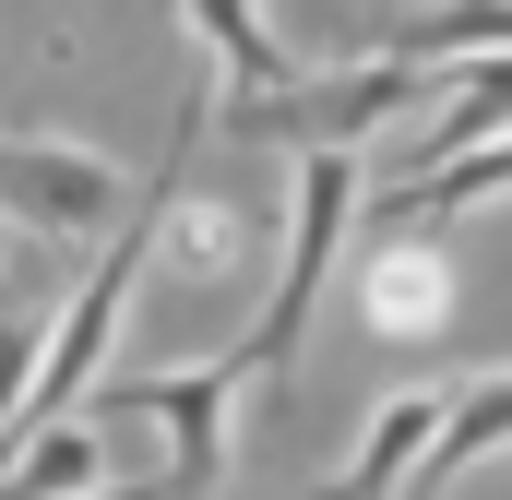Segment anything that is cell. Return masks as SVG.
Returning a JSON list of instances; mask_svg holds the SVG:
<instances>
[{"instance_id": "obj_1", "label": "cell", "mask_w": 512, "mask_h": 500, "mask_svg": "<svg viewBox=\"0 0 512 500\" xmlns=\"http://www.w3.org/2000/svg\"><path fill=\"white\" fill-rule=\"evenodd\" d=\"M346 227H358V155H334V143H322V155H298V203H286V274H274V310L239 334L251 381H286V370H298L310 310H322V286H334Z\"/></svg>"}, {"instance_id": "obj_5", "label": "cell", "mask_w": 512, "mask_h": 500, "mask_svg": "<svg viewBox=\"0 0 512 500\" xmlns=\"http://www.w3.org/2000/svg\"><path fill=\"white\" fill-rule=\"evenodd\" d=\"M358 310H370V334H393V346H429L453 322V262H441V239H405L393 227L370 250V274H358Z\"/></svg>"}, {"instance_id": "obj_7", "label": "cell", "mask_w": 512, "mask_h": 500, "mask_svg": "<svg viewBox=\"0 0 512 500\" xmlns=\"http://www.w3.org/2000/svg\"><path fill=\"white\" fill-rule=\"evenodd\" d=\"M501 441H512V370L453 381V393H441V429H429V453H417V489H405V500H441L465 465H489Z\"/></svg>"}, {"instance_id": "obj_2", "label": "cell", "mask_w": 512, "mask_h": 500, "mask_svg": "<svg viewBox=\"0 0 512 500\" xmlns=\"http://www.w3.org/2000/svg\"><path fill=\"white\" fill-rule=\"evenodd\" d=\"M429 96V60H346V72H298V84H274V96H227V131L239 143H298V155H358L382 120H405Z\"/></svg>"}, {"instance_id": "obj_4", "label": "cell", "mask_w": 512, "mask_h": 500, "mask_svg": "<svg viewBox=\"0 0 512 500\" xmlns=\"http://www.w3.org/2000/svg\"><path fill=\"white\" fill-rule=\"evenodd\" d=\"M131 179L96 143H48V131H0V215H24L36 239H96L120 227Z\"/></svg>"}, {"instance_id": "obj_6", "label": "cell", "mask_w": 512, "mask_h": 500, "mask_svg": "<svg viewBox=\"0 0 512 500\" xmlns=\"http://www.w3.org/2000/svg\"><path fill=\"white\" fill-rule=\"evenodd\" d=\"M441 429V393H382V417L358 429V453L322 477V500H405L417 489V453Z\"/></svg>"}, {"instance_id": "obj_12", "label": "cell", "mask_w": 512, "mask_h": 500, "mask_svg": "<svg viewBox=\"0 0 512 500\" xmlns=\"http://www.w3.org/2000/svg\"><path fill=\"white\" fill-rule=\"evenodd\" d=\"M84 500H167V489H155V477H96Z\"/></svg>"}, {"instance_id": "obj_9", "label": "cell", "mask_w": 512, "mask_h": 500, "mask_svg": "<svg viewBox=\"0 0 512 500\" xmlns=\"http://www.w3.org/2000/svg\"><path fill=\"white\" fill-rule=\"evenodd\" d=\"M501 191H512V131H501V143H465V155H441V167H417V179L393 191L382 215L405 227V239H429L441 215H477V203H501Z\"/></svg>"}, {"instance_id": "obj_11", "label": "cell", "mask_w": 512, "mask_h": 500, "mask_svg": "<svg viewBox=\"0 0 512 500\" xmlns=\"http://www.w3.org/2000/svg\"><path fill=\"white\" fill-rule=\"evenodd\" d=\"M36 346H48V322H24V310H0V417L24 405V381H36Z\"/></svg>"}, {"instance_id": "obj_8", "label": "cell", "mask_w": 512, "mask_h": 500, "mask_svg": "<svg viewBox=\"0 0 512 500\" xmlns=\"http://www.w3.org/2000/svg\"><path fill=\"white\" fill-rule=\"evenodd\" d=\"M96 477H108V441H96V417H48V429L0 441V500H84Z\"/></svg>"}, {"instance_id": "obj_10", "label": "cell", "mask_w": 512, "mask_h": 500, "mask_svg": "<svg viewBox=\"0 0 512 500\" xmlns=\"http://www.w3.org/2000/svg\"><path fill=\"white\" fill-rule=\"evenodd\" d=\"M191 12V36H203V60L227 72V96H274V84H298V60L274 48V24H262V0H179Z\"/></svg>"}, {"instance_id": "obj_3", "label": "cell", "mask_w": 512, "mask_h": 500, "mask_svg": "<svg viewBox=\"0 0 512 500\" xmlns=\"http://www.w3.org/2000/svg\"><path fill=\"white\" fill-rule=\"evenodd\" d=\"M239 381H251V358L227 346V358H203V370H143V381H120V393H84V405H108V417H155V429H167L155 489L191 500V489L227 477V405H239Z\"/></svg>"}]
</instances>
